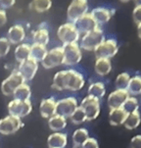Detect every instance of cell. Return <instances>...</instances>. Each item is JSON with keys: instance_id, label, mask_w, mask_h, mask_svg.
I'll use <instances>...</instances> for the list:
<instances>
[{"instance_id": "28", "label": "cell", "mask_w": 141, "mask_h": 148, "mask_svg": "<svg viewBox=\"0 0 141 148\" xmlns=\"http://www.w3.org/2000/svg\"><path fill=\"white\" fill-rule=\"evenodd\" d=\"M127 91L129 96L135 97L139 95L141 92V77L139 76H135L130 77L128 84L127 86Z\"/></svg>"}, {"instance_id": "11", "label": "cell", "mask_w": 141, "mask_h": 148, "mask_svg": "<svg viewBox=\"0 0 141 148\" xmlns=\"http://www.w3.org/2000/svg\"><path fill=\"white\" fill-rule=\"evenodd\" d=\"M23 123L20 118L8 115L0 120V134L4 135L15 134L21 129Z\"/></svg>"}, {"instance_id": "39", "label": "cell", "mask_w": 141, "mask_h": 148, "mask_svg": "<svg viewBox=\"0 0 141 148\" xmlns=\"http://www.w3.org/2000/svg\"><path fill=\"white\" fill-rule=\"evenodd\" d=\"M130 148H141V135L137 134L130 141Z\"/></svg>"}, {"instance_id": "37", "label": "cell", "mask_w": 141, "mask_h": 148, "mask_svg": "<svg viewBox=\"0 0 141 148\" xmlns=\"http://www.w3.org/2000/svg\"><path fill=\"white\" fill-rule=\"evenodd\" d=\"M81 148H99V144H98V141L93 137H88V138L85 140V142L80 146Z\"/></svg>"}, {"instance_id": "22", "label": "cell", "mask_w": 141, "mask_h": 148, "mask_svg": "<svg viewBox=\"0 0 141 148\" xmlns=\"http://www.w3.org/2000/svg\"><path fill=\"white\" fill-rule=\"evenodd\" d=\"M48 50L46 49V46L41 44L34 43L31 45V54H29V58L34 59V61L42 62V60L44 59V57L46 56Z\"/></svg>"}, {"instance_id": "21", "label": "cell", "mask_w": 141, "mask_h": 148, "mask_svg": "<svg viewBox=\"0 0 141 148\" xmlns=\"http://www.w3.org/2000/svg\"><path fill=\"white\" fill-rule=\"evenodd\" d=\"M94 70L97 75L101 77L107 76L112 70V63L110 59L106 58H97L95 61Z\"/></svg>"}, {"instance_id": "25", "label": "cell", "mask_w": 141, "mask_h": 148, "mask_svg": "<svg viewBox=\"0 0 141 148\" xmlns=\"http://www.w3.org/2000/svg\"><path fill=\"white\" fill-rule=\"evenodd\" d=\"M13 96H14V99L20 100V101H27V100H29L31 96V91L29 85L27 84L26 82L21 84L14 91Z\"/></svg>"}, {"instance_id": "5", "label": "cell", "mask_w": 141, "mask_h": 148, "mask_svg": "<svg viewBox=\"0 0 141 148\" xmlns=\"http://www.w3.org/2000/svg\"><path fill=\"white\" fill-rule=\"evenodd\" d=\"M63 54H64V62L63 64L67 66H74L79 63V61L82 58L81 49L77 42L75 43L64 44L62 46Z\"/></svg>"}, {"instance_id": "6", "label": "cell", "mask_w": 141, "mask_h": 148, "mask_svg": "<svg viewBox=\"0 0 141 148\" xmlns=\"http://www.w3.org/2000/svg\"><path fill=\"white\" fill-rule=\"evenodd\" d=\"M25 79L18 71H13L10 74V76L5 79L1 84V91L6 96L13 95L14 91L21 84H25Z\"/></svg>"}, {"instance_id": "34", "label": "cell", "mask_w": 141, "mask_h": 148, "mask_svg": "<svg viewBox=\"0 0 141 148\" xmlns=\"http://www.w3.org/2000/svg\"><path fill=\"white\" fill-rule=\"evenodd\" d=\"M130 77H130V75L128 73H120L115 81V84L117 89H127V86Z\"/></svg>"}, {"instance_id": "32", "label": "cell", "mask_w": 141, "mask_h": 148, "mask_svg": "<svg viewBox=\"0 0 141 148\" xmlns=\"http://www.w3.org/2000/svg\"><path fill=\"white\" fill-rule=\"evenodd\" d=\"M138 107H139L138 100L136 97H133V96L128 97L122 106V108L125 110V112L127 113V114H130V113L138 111Z\"/></svg>"}, {"instance_id": "38", "label": "cell", "mask_w": 141, "mask_h": 148, "mask_svg": "<svg viewBox=\"0 0 141 148\" xmlns=\"http://www.w3.org/2000/svg\"><path fill=\"white\" fill-rule=\"evenodd\" d=\"M16 1L15 0H0V7L2 10H5V9H8V8H11L12 6H14Z\"/></svg>"}, {"instance_id": "20", "label": "cell", "mask_w": 141, "mask_h": 148, "mask_svg": "<svg viewBox=\"0 0 141 148\" xmlns=\"http://www.w3.org/2000/svg\"><path fill=\"white\" fill-rule=\"evenodd\" d=\"M127 114L122 107L111 109L109 113V123L112 126H120L123 125Z\"/></svg>"}, {"instance_id": "9", "label": "cell", "mask_w": 141, "mask_h": 148, "mask_svg": "<svg viewBox=\"0 0 141 148\" xmlns=\"http://www.w3.org/2000/svg\"><path fill=\"white\" fill-rule=\"evenodd\" d=\"M88 11V3L86 0H74L70 2L67 10V17L70 23H75L86 14Z\"/></svg>"}, {"instance_id": "35", "label": "cell", "mask_w": 141, "mask_h": 148, "mask_svg": "<svg viewBox=\"0 0 141 148\" xmlns=\"http://www.w3.org/2000/svg\"><path fill=\"white\" fill-rule=\"evenodd\" d=\"M11 48V43L6 37H0V58L6 56Z\"/></svg>"}, {"instance_id": "19", "label": "cell", "mask_w": 141, "mask_h": 148, "mask_svg": "<svg viewBox=\"0 0 141 148\" xmlns=\"http://www.w3.org/2000/svg\"><path fill=\"white\" fill-rule=\"evenodd\" d=\"M68 143V136L64 132H53L47 139L49 148H64Z\"/></svg>"}, {"instance_id": "14", "label": "cell", "mask_w": 141, "mask_h": 148, "mask_svg": "<svg viewBox=\"0 0 141 148\" xmlns=\"http://www.w3.org/2000/svg\"><path fill=\"white\" fill-rule=\"evenodd\" d=\"M74 24L75 27H77V32H79V34H87V32L93 31L94 29H96L97 27H99L90 13L84 14V16L80 17L79 20H77Z\"/></svg>"}, {"instance_id": "31", "label": "cell", "mask_w": 141, "mask_h": 148, "mask_svg": "<svg viewBox=\"0 0 141 148\" xmlns=\"http://www.w3.org/2000/svg\"><path fill=\"white\" fill-rule=\"evenodd\" d=\"M52 6V1L50 0H34L29 3V8L37 13H44L48 11Z\"/></svg>"}, {"instance_id": "17", "label": "cell", "mask_w": 141, "mask_h": 148, "mask_svg": "<svg viewBox=\"0 0 141 148\" xmlns=\"http://www.w3.org/2000/svg\"><path fill=\"white\" fill-rule=\"evenodd\" d=\"M56 100L53 97L43 99L39 105V113L45 119H49L56 114Z\"/></svg>"}, {"instance_id": "33", "label": "cell", "mask_w": 141, "mask_h": 148, "mask_svg": "<svg viewBox=\"0 0 141 148\" xmlns=\"http://www.w3.org/2000/svg\"><path fill=\"white\" fill-rule=\"evenodd\" d=\"M70 120L73 124L80 125V124H82V123H84L85 121H86V115H85L84 111L81 109V108H80L79 106H77V108L75 110L74 113L70 115Z\"/></svg>"}, {"instance_id": "15", "label": "cell", "mask_w": 141, "mask_h": 148, "mask_svg": "<svg viewBox=\"0 0 141 148\" xmlns=\"http://www.w3.org/2000/svg\"><path fill=\"white\" fill-rule=\"evenodd\" d=\"M128 97H129V94L127 93V89H116L113 92H111L108 96L107 101L110 110L122 107Z\"/></svg>"}, {"instance_id": "40", "label": "cell", "mask_w": 141, "mask_h": 148, "mask_svg": "<svg viewBox=\"0 0 141 148\" xmlns=\"http://www.w3.org/2000/svg\"><path fill=\"white\" fill-rule=\"evenodd\" d=\"M7 23V13L5 10L0 9V27H3Z\"/></svg>"}, {"instance_id": "29", "label": "cell", "mask_w": 141, "mask_h": 148, "mask_svg": "<svg viewBox=\"0 0 141 148\" xmlns=\"http://www.w3.org/2000/svg\"><path fill=\"white\" fill-rule=\"evenodd\" d=\"M88 137H89V134H88L87 130L84 127H80V129L75 130L73 134V143L77 148H79V146L84 143Z\"/></svg>"}, {"instance_id": "10", "label": "cell", "mask_w": 141, "mask_h": 148, "mask_svg": "<svg viewBox=\"0 0 141 148\" xmlns=\"http://www.w3.org/2000/svg\"><path fill=\"white\" fill-rule=\"evenodd\" d=\"M64 62V54H63L62 46L54 47L47 52L46 56L42 60L41 64L45 69H52L58 67Z\"/></svg>"}, {"instance_id": "7", "label": "cell", "mask_w": 141, "mask_h": 148, "mask_svg": "<svg viewBox=\"0 0 141 148\" xmlns=\"http://www.w3.org/2000/svg\"><path fill=\"white\" fill-rule=\"evenodd\" d=\"M79 107L86 115V121H93L100 114V100L89 95L82 99Z\"/></svg>"}, {"instance_id": "23", "label": "cell", "mask_w": 141, "mask_h": 148, "mask_svg": "<svg viewBox=\"0 0 141 148\" xmlns=\"http://www.w3.org/2000/svg\"><path fill=\"white\" fill-rule=\"evenodd\" d=\"M48 126L50 130L54 132H60V130H63L67 126V119L62 116L55 114L54 116L48 119Z\"/></svg>"}, {"instance_id": "8", "label": "cell", "mask_w": 141, "mask_h": 148, "mask_svg": "<svg viewBox=\"0 0 141 148\" xmlns=\"http://www.w3.org/2000/svg\"><path fill=\"white\" fill-rule=\"evenodd\" d=\"M32 111V105L31 100L27 101H20L13 99L8 104V113L11 116L18 117L20 119L27 116Z\"/></svg>"}, {"instance_id": "13", "label": "cell", "mask_w": 141, "mask_h": 148, "mask_svg": "<svg viewBox=\"0 0 141 148\" xmlns=\"http://www.w3.org/2000/svg\"><path fill=\"white\" fill-rule=\"evenodd\" d=\"M37 70H38V63L34 59L29 58L19 64L17 71L22 75L25 82H29L34 77Z\"/></svg>"}, {"instance_id": "30", "label": "cell", "mask_w": 141, "mask_h": 148, "mask_svg": "<svg viewBox=\"0 0 141 148\" xmlns=\"http://www.w3.org/2000/svg\"><path fill=\"white\" fill-rule=\"evenodd\" d=\"M140 121V113L139 111H135L133 113H130V114H127V117L125 119V123H123V125H125V127L127 130H132L139 126Z\"/></svg>"}, {"instance_id": "12", "label": "cell", "mask_w": 141, "mask_h": 148, "mask_svg": "<svg viewBox=\"0 0 141 148\" xmlns=\"http://www.w3.org/2000/svg\"><path fill=\"white\" fill-rule=\"evenodd\" d=\"M77 108V100L75 97H66L56 102V115L64 118H70Z\"/></svg>"}, {"instance_id": "3", "label": "cell", "mask_w": 141, "mask_h": 148, "mask_svg": "<svg viewBox=\"0 0 141 148\" xmlns=\"http://www.w3.org/2000/svg\"><path fill=\"white\" fill-rule=\"evenodd\" d=\"M58 38L64 44L75 43L79 39V32H77L74 23H66L59 27L57 32Z\"/></svg>"}, {"instance_id": "1", "label": "cell", "mask_w": 141, "mask_h": 148, "mask_svg": "<svg viewBox=\"0 0 141 148\" xmlns=\"http://www.w3.org/2000/svg\"><path fill=\"white\" fill-rule=\"evenodd\" d=\"M85 84L82 74L75 70H64L59 71L53 77L52 88L62 91L68 89L70 91H79Z\"/></svg>"}, {"instance_id": "26", "label": "cell", "mask_w": 141, "mask_h": 148, "mask_svg": "<svg viewBox=\"0 0 141 148\" xmlns=\"http://www.w3.org/2000/svg\"><path fill=\"white\" fill-rule=\"evenodd\" d=\"M88 95L92 97H95L97 99H101L105 96L106 93V87L103 82H93L89 85L87 89Z\"/></svg>"}, {"instance_id": "27", "label": "cell", "mask_w": 141, "mask_h": 148, "mask_svg": "<svg viewBox=\"0 0 141 148\" xmlns=\"http://www.w3.org/2000/svg\"><path fill=\"white\" fill-rule=\"evenodd\" d=\"M34 43L46 46L49 42V32L46 27H38L32 34Z\"/></svg>"}, {"instance_id": "4", "label": "cell", "mask_w": 141, "mask_h": 148, "mask_svg": "<svg viewBox=\"0 0 141 148\" xmlns=\"http://www.w3.org/2000/svg\"><path fill=\"white\" fill-rule=\"evenodd\" d=\"M119 46H118V42L114 38L104 39L101 43L93 50L95 56L97 58H106L111 59L118 53Z\"/></svg>"}, {"instance_id": "18", "label": "cell", "mask_w": 141, "mask_h": 148, "mask_svg": "<svg viewBox=\"0 0 141 148\" xmlns=\"http://www.w3.org/2000/svg\"><path fill=\"white\" fill-rule=\"evenodd\" d=\"M114 11H111L110 9L105 8V7H97V8H94L91 11L92 17L94 18L95 22L97 23V25H103L106 24L110 21V19L112 18V15Z\"/></svg>"}, {"instance_id": "24", "label": "cell", "mask_w": 141, "mask_h": 148, "mask_svg": "<svg viewBox=\"0 0 141 148\" xmlns=\"http://www.w3.org/2000/svg\"><path fill=\"white\" fill-rule=\"evenodd\" d=\"M29 54H31V45L29 43H22L19 44L15 49L14 55L15 59L17 60L19 63L25 61V60L29 58Z\"/></svg>"}, {"instance_id": "2", "label": "cell", "mask_w": 141, "mask_h": 148, "mask_svg": "<svg viewBox=\"0 0 141 148\" xmlns=\"http://www.w3.org/2000/svg\"><path fill=\"white\" fill-rule=\"evenodd\" d=\"M104 39L105 37L103 29L100 27H97L93 31L84 34L80 40L79 47L86 51H93Z\"/></svg>"}, {"instance_id": "16", "label": "cell", "mask_w": 141, "mask_h": 148, "mask_svg": "<svg viewBox=\"0 0 141 148\" xmlns=\"http://www.w3.org/2000/svg\"><path fill=\"white\" fill-rule=\"evenodd\" d=\"M26 37V31L22 25H14L8 29L7 37L11 44H19Z\"/></svg>"}, {"instance_id": "36", "label": "cell", "mask_w": 141, "mask_h": 148, "mask_svg": "<svg viewBox=\"0 0 141 148\" xmlns=\"http://www.w3.org/2000/svg\"><path fill=\"white\" fill-rule=\"evenodd\" d=\"M133 21L136 25L141 24V5H136L132 12Z\"/></svg>"}]
</instances>
